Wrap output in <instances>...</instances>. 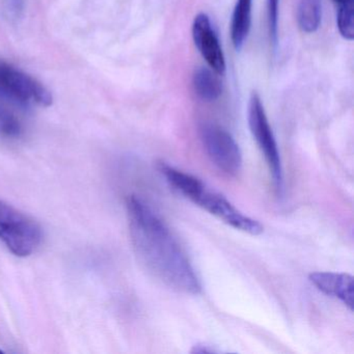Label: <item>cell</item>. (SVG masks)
<instances>
[{
    "instance_id": "6da1fadb",
    "label": "cell",
    "mask_w": 354,
    "mask_h": 354,
    "mask_svg": "<svg viewBox=\"0 0 354 354\" xmlns=\"http://www.w3.org/2000/svg\"><path fill=\"white\" fill-rule=\"evenodd\" d=\"M130 237L145 268L171 289L196 295L202 285L187 254L161 217L144 200H127Z\"/></svg>"
},
{
    "instance_id": "7a4b0ae2",
    "label": "cell",
    "mask_w": 354,
    "mask_h": 354,
    "mask_svg": "<svg viewBox=\"0 0 354 354\" xmlns=\"http://www.w3.org/2000/svg\"><path fill=\"white\" fill-rule=\"evenodd\" d=\"M158 169L176 192L230 227L252 236L261 235L264 232V227L258 221L240 212L225 196L209 189L194 176L179 171L165 162H159Z\"/></svg>"
},
{
    "instance_id": "3957f363",
    "label": "cell",
    "mask_w": 354,
    "mask_h": 354,
    "mask_svg": "<svg viewBox=\"0 0 354 354\" xmlns=\"http://www.w3.org/2000/svg\"><path fill=\"white\" fill-rule=\"evenodd\" d=\"M0 240L17 257H28L42 241V229L32 217L0 200Z\"/></svg>"
},
{
    "instance_id": "277c9868",
    "label": "cell",
    "mask_w": 354,
    "mask_h": 354,
    "mask_svg": "<svg viewBox=\"0 0 354 354\" xmlns=\"http://www.w3.org/2000/svg\"><path fill=\"white\" fill-rule=\"evenodd\" d=\"M0 98L21 106L48 107L50 91L36 78L7 62L0 61Z\"/></svg>"
},
{
    "instance_id": "5b68a950",
    "label": "cell",
    "mask_w": 354,
    "mask_h": 354,
    "mask_svg": "<svg viewBox=\"0 0 354 354\" xmlns=\"http://www.w3.org/2000/svg\"><path fill=\"white\" fill-rule=\"evenodd\" d=\"M248 115L250 132L266 160L275 189L281 194L283 184L281 156L277 140L265 113L264 105L257 93H252L250 96Z\"/></svg>"
},
{
    "instance_id": "8992f818",
    "label": "cell",
    "mask_w": 354,
    "mask_h": 354,
    "mask_svg": "<svg viewBox=\"0 0 354 354\" xmlns=\"http://www.w3.org/2000/svg\"><path fill=\"white\" fill-rule=\"evenodd\" d=\"M200 138L209 158L221 171L230 176L239 174L241 151L230 132L216 124L204 122L200 126Z\"/></svg>"
},
{
    "instance_id": "52a82bcc",
    "label": "cell",
    "mask_w": 354,
    "mask_h": 354,
    "mask_svg": "<svg viewBox=\"0 0 354 354\" xmlns=\"http://www.w3.org/2000/svg\"><path fill=\"white\" fill-rule=\"evenodd\" d=\"M192 38L198 53L204 57L209 67L215 73H225V55L210 18L207 14L200 13L194 18L192 24Z\"/></svg>"
},
{
    "instance_id": "ba28073f",
    "label": "cell",
    "mask_w": 354,
    "mask_h": 354,
    "mask_svg": "<svg viewBox=\"0 0 354 354\" xmlns=\"http://www.w3.org/2000/svg\"><path fill=\"white\" fill-rule=\"evenodd\" d=\"M310 283L322 293L337 298L351 312L354 308V279L348 273L313 272Z\"/></svg>"
},
{
    "instance_id": "9c48e42d",
    "label": "cell",
    "mask_w": 354,
    "mask_h": 354,
    "mask_svg": "<svg viewBox=\"0 0 354 354\" xmlns=\"http://www.w3.org/2000/svg\"><path fill=\"white\" fill-rule=\"evenodd\" d=\"M252 0H237L232 16L231 37L236 50L243 47L252 26Z\"/></svg>"
},
{
    "instance_id": "30bf717a",
    "label": "cell",
    "mask_w": 354,
    "mask_h": 354,
    "mask_svg": "<svg viewBox=\"0 0 354 354\" xmlns=\"http://www.w3.org/2000/svg\"><path fill=\"white\" fill-rule=\"evenodd\" d=\"M192 88L196 96L205 102L216 101L223 94V84L208 68L200 67L192 75Z\"/></svg>"
},
{
    "instance_id": "8fae6325",
    "label": "cell",
    "mask_w": 354,
    "mask_h": 354,
    "mask_svg": "<svg viewBox=\"0 0 354 354\" xmlns=\"http://www.w3.org/2000/svg\"><path fill=\"white\" fill-rule=\"evenodd\" d=\"M322 19V0H299L297 22L301 32L314 34L320 28Z\"/></svg>"
},
{
    "instance_id": "7c38bea8",
    "label": "cell",
    "mask_w": 354,
    "mask_h": 354,
    "mask_svg": "<svg viewBox=\"0 0 354 354\" xmlns=\"http://www.w3.org/2000/svg\"><path fill=\"white\" fill-rule=\"evenodd\" d=\"M24 127L15 115L0 107V138L16 140L22 136Z\"/></svg>"
},
{
    "instance_id": "4fadbf2b",
    "label": "cell",
    "mask_w": 354,
    "mask_h": 354,
    "mask_svg": "<svg viewBox=\"0 0 354 354\" xmlns=\"http://www.w3.org/2000/svg\"><path fill=\"white\" fill-rule=\"evenodd\" d=\"M353 1L339 5L337 28L345 40L352 41L354 37Z\"/></svg>"
},
{
    "instance_id": "5bb4252c",
    "label": "cell",
    "mask_w": 354,
    "mask_h": 354,
    "mask_svg": "<svg viewBox=\"0 0 354 354\" xmlns=\"http://www.w3.org/2000/svg\"><path fill=\"white\" fill-rule=\"evenodd\" d=\"M279 0H267V16H268L269 36L271 44L277 47V30H279Z\"/></svg>"
},
{
    "instance_id": "9a60e30c",
    "label": "cell",
    "mask_w": 354,
    "mask_h": 354,
    "mask_svg": "<svg viewBox=\"0 0 354 354\" xmlns=\"http://www.w3.org/2000/svg\"><path fill=\"white\" fill-rule=\"evenodd\" d=\"M22 0H11L8 5L7 10L10 12V15L17 16L21 11Z\"/></svg>"
},
{
    "instance_id": "2e32d148",
    "label": "cell",
    "mask_w": 354,
    "mask_h": 354,
    "mask_svg": "<svg viewBox=\"0 0 354 354\" xmlns=\"http://www.w3.org/2000/svg\"><path fill=\"white\" fill-rule=\"evenodd\" d=\"M216 350L213 349L211 346L206 345V344H198L192 348V353H215Z\"/></svg>"
},
{
    "instance_id": "e0dca14e",
    "label": "cell",
    "mask_w": 354,
    "mask_h": 354,
    "mask_svg": "<svg viewBox=\"0 0 354 354\" xmlns=\"http://www.w3.org/2000/svg\"><path fill=\"white\" fill-rule=\"evenodd\" d=\"M335 3H337V5H343V3H350V1H353V0H333Z\"/></svg>"
},
{
    "instance_id": "ac0fdd59",
    "label": "cell",
    "mask_w": 354,
    "mask_h": 354,
    "mask_svg": "<svg viewBox=\"0 0 354 354\" xmlns=\"http://www.w3.org/2000/svg\"><path fill=\"white\" fill-rule=\"evenodd\" d=\"M0 352H1V350H0Z\"/></svg>"
}]
</instances>
